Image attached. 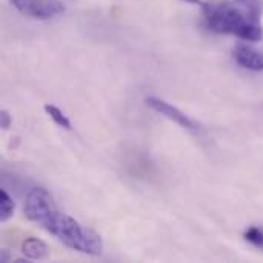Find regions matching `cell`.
<instances>
[{
    "label": "cell",
    "instance_id": "9c48e42d",
    "mask_svg": "<svg viewBox=\"0 0 263 263\" xmlns=\"http://www.w3.org/2000/svg\"><path fill=\"white\" fill-rule=\"evenodd\" d=\"M245 240L250 242L251 245H254L256 248H260L263 250V230L257 228V227H251L245 231L243 234Z\"/></svg>",
    "mask_w": 263,
    "mask_h": 263
},
{
    "label": "cell",
    "instance_id": "277c9868",
    "mask_svg": "<svg viewBox=\"0 0 263 263\" xmlns=\"http://www.w3.org/2000/svg\"><path fill=\"white\" fill-rule=\"evenodd\" d=\"M146 105L154 109L156 112L162 114L163 117L173 120L174 123H177L179 126L185 128V129H191V131H196L199 126L196 125L194 120H191L185 112H182L179 108L170 105L168 102L162 100V99H157V97H146Z\"/></svg>",
    "mask_w": 263,
    "mask_h": 263
},
{
    "label": "cell",
    "instance_id": "52a82bcc",
    "mask_svg": "<svg viewBox=\"0 0 263 263\" xmlns=\"http://www.w3.org/2000/svg\"><path fill=\"white\" fill-rule=\"evenodd\" d=\"M14 210L15 205L11 196L5 190H0V222H8L14 216Z\"/></svg>",
    "mask_w": 263,
    "mask_h": 263
},
{
    "label": "cell",
    "instance_id": "30bf717a",
    "mask_svg": "<svg viewBox=\"0 0 263 263\" xmlns=\"http://www.w3.org/2000/svg\"><path fill=\"white\" fill-rule=\"evenodd\" d=\"M0 125L3 129H8L11 126V116L6 109H2V112H0Z\"/></svg>",
    "mask_w": 263,
    "mask_h": 263
},
{
    "label": "cell",
    "instance_id": "5b68a950",
    "mask_svg": "<svg viewBox=\"0 0 263 263\" xmlns=\"http://www.w3.org/2000/svg\"><path fill=\"white\" fill-rule=\"evenodd\" d=\"M236 62L251 71H263V52L248 45H237L234 48Z\"/></svg>",
    "mask_w": 263,
    "mask_h": 263
},
{
    "label": "cell",
    "instance_id": "3957f363",
    "mask_svg": "<svg viewBox=\"0 0 263 263\" xmlns=\"http://www.w3.org/2000/svg\"><path fill=\"white\" fill-rule=\"evenodd\" d=\"M11 2L22 14L39 20H48L65 11V6L55 0H11Z\"/></svg>",
    "mask_w": 263,
    "mask_h": 263
},
{
    "label": "cell",
    "instance_id": "8992f818",
    "mask_svg": "<svg viewBox=\"0 0 263 263\" xmlns=\"http://www.w3.org/2000/svg\"><path fill=\"white\" fill-rule=\"evenodd\" d=\"M22 251L26 256V259H31V260H45L49 257L48 245L37 237H29L23 240Z\"/></svg>",
    "mask_w": 263,
    "mask_h": 263
},
{
    "label": "cell",
    "instance_id": "6da1fadb",
    "mask_svg": "<svg viewBox=\"0 0 263 263\" xmlns=\"http://www.w3.org/2000/svg\"><path fill=\"white\" fill-rule=\"evenodd\" d=\"M23 213L28 220L40 225L68 248L89 256L102 254L103 242L100 236L91 228L82 227L71 216L62 213L46 190H31L26 196Z\"/></svg>",
    "mask_w": 263,
    "mask_h": 263
},
{
    "label": "cell",
    "instance_id": "8fae6325",
    "mask_svg": "<svg viewBox=\"0 0 263 263\" xmlns=\"http://www.w3.org/2000/svg\"><path fill=\"white\" fill-rule=\"evenodd\" d=\"M8 259H9L8 253H6L5 250H2V254H0V260H2V262H8Z\"/></svg>",
    "mask_w": 263,
    "mask_h": 263
},
{
    "label": "cell",
    "instance_id": "ba28073f",
    "mask_svg": "<svg viewBox=\"0 0 263 263\" xmlns=\"http://www.w3.org/2000/svg\"><path fill=\"white\" fill-rule=\"evenodd\" d=\"M45 111H46V114L54 120V123L55 125H59L60 128H65V129H71V122H69V119L63 114V111L62 109H59L55 105H45Z\"/></svg>",
    "mask_w": 263,
    "mask_h": 263
},
{
    "label": "cell",
    "instance_id": "7a4b0ae2",
    "mask_svg": "<svg viewBox=\"0 0 263 263\" xmlns=\"http://www.w3.org/2000/svg\"><path fill=\"white\" fill-rule=\"evenodd\" d=\"M263 0H231L222 3H203V12L210 29L234 34L248 42H260Z\"/></svg>",
    "mask_w": 263,
    "mask_h": 263
},
{
    "label": "cell",
    "instance_id": "7c38bea8",
    "mask_svg": "<svg viewBox=\"0 0 263 263\" xmlns=\"http://www.w3.org/2000/svg\"><path fill=\"white\" fill-rule=\"evenodd\" d=\"M186 3H194V5H202V2L200 0H185Z\"/></svg>",
    "mask_w": 263,
    "mask_h": 263
}]
</instances>
